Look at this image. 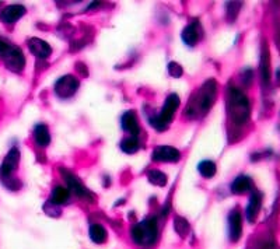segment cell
Segmentation results:
<instances>
[{
    "label": "cell",
    "mask_w": 280,
    "mask_h": 249,
    "mask_svg": "<svg viewBox=\"0 0 280 249\" xmlns=\"http://www.w3.org/2000/svg\"><path fill=\"white\" fill-rule=\"evenodd\" d=\"M217 94V84L216 80H206L202 85L199 91L196 93V96L190 100L188 109L185 111V115L190 118H196L198 115L206 114L211 108V105L216 101Z\"/></svg>",
    "instance_id": "6da1fadb"
},
{
    "label": "cell",
    "mask_w": 280,
    "mask_h": 249,
    "mask_svg": "<svg viewBox=\"0 0 280 249\" xmlns=\"http://www.w3.org/2000/svg\"><path fill=\"white\" fill-rule=\"evenodd\" d=\"M227 111L235 125H244L251 115V104L248 97L235 87L227 91Z\"/></svg>",
    "instance_id": "7a4b0ae2"
},
{
    "label": "cell",
    "mask_w": 280,
    "mask_h": 249,
    "mask_svg": "<svg viewBox=\"0 0 280 249\" xmlns=\"http://www.w3.org/2000/svg\"><path fill=\"white\" fill-rule=\"evenodd\" d=\"M132 238L135 244L148 246L153 245L159 237V227H157V220L156 218H146L140 223L135 224L132 227Z\"/></svg>",
    "instance_id": "3957f363"
},
{
    "label": "cell",
    "mask_w": 280,
    "mask_h": 249,
    "mask_svg": "<svg viewBox=\"0 0 280 249\" xmlns=\"http://www.w3.org/2000/svg\"><path fill=\"white\" fill-rule=\"evenodd\" d=\"M180 97L177 96V94H169L167 97V100L164 102L163 109L160 111L159 115H154L148 119V122L150 125L156 129V130H159V132H164V130H167L169 126V123L173 121V118H174L175 111L178 109V106H180Z\"/></svg>",
    "instance_id": "277c9868"
},
{
    "label": "cell",
    "mask_w": 280,
    "mask_h": 249,
    "mask_svg": "<svg viewBox=\"0 0 280 249\" xmlns=\"http://www.w3.org/2000/svg\"><path fill=\"white\" fill-rule=\"evenodd\" d=\"M60 174L63 176V179L66 180V184L69 186L70 192L73 193L74 196L80 197V199H84V200L93 201L94 200V197H93V193H91L87 188H85L81 182L79 180V178L76 176V175L70 174L69 171L62 170L60 168Z\"/></svg>",
    "instance_id": "5b68a950"
},
{
    "label": "cell",
    "mask_w": 280,
    "mask_h": 249,
    "mask_svg": "<svg viewBox=\"0 0 280 249\" xmlns=\"http://www.w3.org/2000/svg\"><path fill=\"white\" fill-rule=\"evenodd\" d=\"M79 85V80L76 79L74 76L66 75L63 76V77H60V79L55 83L53 90H55V93H56L60 98H70V97L76 94Z\"/></svg>",
    "instance_id": "8992f818"
},
{
    "label": "cell",
    "mask_w": 280,
    "mask_h": 249,
    "mask_svg": "<svg viewBox=\"0 0 280 249\" xmlns=\"http://www.w3.org/2000/svg\"><path fill=\"white\" fill-rule=\"evenodd\" d=\"M2 59L5 60L6 66L11 70V72H14V73H18V72H21L24 69V66H26V58H24V55L20 49L14 47V45H11L9 51L2 56Z\"/></svg>",
    "instance_id": "52a82bcc"
},
{
    "label": "cell",
    "mask_w": 280,
    "mask_h": 249,
    "mask_svg": "<svg viewBox=\"0 0 280 249\" xmlns=\"http://www.w3.org/2000/svg\"><path fill=\"white\" fill-rule=\"evenodd\" d=\"M18 163H20V151L18 149H11L7 155L5 157V161L0 167V178L3 180L10 179L11 174L14 172L17 167H18Z\"/></svg>",
    "instance_id": "ba28073f"
},
{
    "label": "cell",
    "mask_w": 280,
    "mask_h": 249,
    "mask_svg": "<svg viewBox=\"0 0 280 249\" xmlns=\"http://www.w3.org/2000/svg\"><path fill=\"white\" fill-rule=\"evenodd\" d=\"M243 234V216L238 209H234L228 214V235L233 242H237Z\"/></svg>",
    "instance_id": "9c48e42d"
},
{
    "label": "cell",
    "mask_w": 280,
    "mask_h": 249,
    "mask_svg": "<svg viewBox=\"0 0 280 249\" xmlns=\"http://www.w3.org/2000/svg\"><path fill=\"white\" fill-rule=\"evenodd\" d=\"M180 150L171 147V146H159L153 151V160L159 163H177V161H180Z\"/></svg>",
    "instance_id": "30bf717a"
},
{
    "label": "cell",
    "mask_w": 280,
    "mask_h": 249,
    "mask_svg": "<svg viewBox=\"0 0 280 249\" xmlns=\"http://www.w3.org/2000/svg\"><path fill=\"white\" fill-rule=\"evenodd\" d=\"M27 13V9L23 5H11L0 11V21L5 24H14Z\"/></svg>",
    "instance_id": "8fae6325"
},
{
    "label": "cell",
    "mask_w": 280,
    "mask_h": 249,
    "mask_svg": "<svg viewBox=\"0 0 280 249\" xmlns=\"http://www.w3.org/2000/svg\"><path fill=\"white\" fill-rule=\"evenodd\" d=\"M28 48L31 51L34 56H37L38 59H48L52 53V48L48 42H45L41 38H30L28 39Z\"/></svg>",
    "instance_id": "7c38bea8"
},
{
    "label": "cell",
    "mask_w": 280,
    "mask_h": 249,
    "mask_svg": "<svg viewBox=\"0 0 280 249\" xmlns=\"http://www.w3.org/2000/svg\"><path fill=\"white\" fill-rule=\"evenodd\" d=\"M202 37V28L199 22L193 21L189 26H186L182 31V41L188 45V47H195L199 42Z\"/></svg>",
    "instance_id": "4fadbf2b"
},
{
    "label": "cell",
    "mask_w": 280,
    "mask_h": 249,
    "mask_svg": "<svg viewBox=\"0 0 280 249\" xmlns=\"http://www.w3.org/2000/svg\"><path fill=\"white\" fill-rule=\"evenodd\" d=\"M122 127L123 130L127 133H131V136H138L140 133V127H139L138 117H136V112L135 111H127L123 114V117L121 119Z\"/></svg>",
    "instance_id": "5bb4252c"
},
{
    "label": "cell",
    "mask_w": 280,
    "mask_h": 249,
    "mask_svg": "<svg viewBox=\"0 0 280 249\" xmlns=\"http://www.w3.org/2000/svg\"><path fill=\"white\" fill-rule=\"evenodd\" d=\"M261 206H262V195L259 192H252V195L249 197L247 210H245V214H247L249 223H254L255 218L261 212Z\"/></svg>",
    "instance_id": "9a60e30c"
},
{
    "label": "cell",
    "mask_w": 280,
    "mask_h": 249,
    "mask_svg": "<svg viewBox=\"0 0 280 249\" xmlns=\"http://www.w3.org/2000/svg\"><path fill=\"white\" fill-rule=\"evenodd\" d=\"M230 189L235 195H241L245 192H249L252 189V179L247 175H240L233 180V184L230 186Z\"/></svg>",
    "instance_id": "2e32d148"
},
{
    "label": "cell",
    "mask_w": 280,
    "mask_h": 249,
    "mask_svg": "<svg viewBox=\"0 0 280 249\" xmlns=\"http://www.w3.org/2000/svg\"><path fill=\"white\" fill-rule=\"evenodd\" d=\"M34 140L39 147H47L48 144L51 143V134L48 130L47 125H37L34 129Z\"/></svg>",
    "instance_id": "e0dca14e"
},
{
    "label": "cell",
    "mask_w": 280,
    "mask_h": 249,
    "mask_svg": "<svg viewBox=\"0 0 280 249\" xmlns=\"http://www.w3.org/2000/svg\"><path fill=\"white\" fill-rule=\"evenodd\" d=\"M261 79H262V83L264 84H269L270 80V62H269V52L268 49H262V53H261Z\"/></svg>",
    "instance_id": "ac0fdd59"
},
{
    "label": "cell",
    "mask_w": 280,
    "mask_h": 249,
    "mask_svg": "<svg viewBox=\"0 0 280 249\" xmlns=\"http://www.w3.org/2000/svg\"><path fill=\"white\" fill-rule=\"evenodd\" d=\"M69 189H66L63 186H56L52 191V195H51V201H52L53 205L59 206V205H63V203H66V201L69 200Z\"/></svg>",
    "instance_id": "d6986e66"
},
{
    "label": "cell",
    "mask_w": 280,
    "mask_h": 249,
    "mask_svg": "<svg viewBox=\"0 0 280 249\" xmlns=\"http://www.w3.org/2000/svg\"><path fill=\"white\" fill-rule=\"evenodd\" d=\"M90 238L95 244H104L106 239V230L101 224H93L90 227Z\"/></svg>",
    "instance_id": "ffe728a7"
},
{
    "label": "cell",
    "mask_w": 280,
    "mask_h": 249,
    "mask_svg": "<svg viewBox=\"0 0 280 249\" xmlns=\"http://www.w3.org/2000/svg\"><path fill=\"white\" fill-rule=\"evenodd\" d=\"M198 171H199V174L203 176V178H213L214 175H216L217 167L216 164L213 163V161H209V160H205V161H201L199 165H198Z\"/></svg>",
    "instance_id": "44dd1931"
},
{
    "label": "cell",
    "mask_w": 280,
    "mask_h": 249,
    "mask_svg": "<svg viewBox=\"0 0 280 249\" xmlns=\"http://www.w3.org/2000/svg\"><path fill=\"white\" fill-rule=\"evenodd\" d=\"M121 149L123 153L135 154L139 149H140V142H139V139L135 138V136L123 139L121 142Z\"/></svg>",
    "instance_id": "7402d4cb"
},
{
    "label": "cell",
    "mask_w": 280,
    "mask_h": 249,
    "mask_svg": "<svg viewBox=\"0 0 280 249\" xmlns=\"http://www.w3.org/2000/svg\"><path fill=\"white\" fill-rule=\"evenodd\" d=\"M147 179L150 184L156 186H165L167 184V175L159 170H150L147 172Z\"/></svg>",
    "instance_id": "603a6c76"
},
{
    "label": "cell",
    "mask_w": 280,
    "mask_h": 249,
    "mask_svg": "<svg viewBox=\"0 0 280 249\" xmlns=\"http://www.w3.org/2000/svg\"><path fill=\"white\" fill-rule=\"evenodd\" d=\"M174 228L180 237L185 238L186 235H188V233H189V223H188L184 217L178 216V217L174 218Z\"/></svg>",
    "instance_id": "cb8c5ba5"
},
{
    "label": "cell",
    "mask_w": 280,
    "mask_h": 249,
    "mask_svg": "<svg viewBox=\"0 0 280 249\" xmlns=\"http://www.w3.org/2000/svg\"><path fill=\"white\" fill-rule=\"evenodd\" d=\"M241 6H243L241 2H230V3H227V16L230 21H234L237 18L238 13L241 10Z\"/></svg>",
    "instance_id": "d4e9b609"
},
{
    "label": "cell",
    "mask_w": 280,
    "mask_h": 249,
    "mask_svg": "<svg viewBox=\"0 0 280 249\" xmlns=\"http://www.w3.org/2000/svg\"><path fill=\"white\" fill-rule=\"evenodd\" d=\"M168 73L173 77H181L182 73H184V69L181 67V64L175 63V62H171L168 63Z\"/></svg>",
    "instance_id": "484cf974"
},
{
    "label": "cell",
    "mask_w": 280,
    "mask_h": 249,
    "mask_svg": "<svg viewBox=\"0 0 280 249\" xmlns=\"http://www.w3.org/2000/svg\"><path fill=\"white\" fill-rule=\"evenodd\" d=\"M265 249H279V248H277L276 245L272 244V245H268V246H266V248H265Z\"/></svg>",
    "instance_id": "4316f807"
}]
</instances>
